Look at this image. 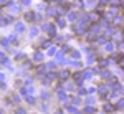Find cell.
<instances>
[{"label":"cell","mask_w":124,"mask_h":114,"mask_svg":"<svg viewBox=\"0 0 124 114\" xmlns=\"http://www.w3.org/2000/svg\"><path fill=\"white\" fill-rule=\"evenodd\" d=\"M8 7L12 8V12H15V13H17V12L20 10V7L17 5V3H13V2H10V3H8Z\"/></svg>","instance_id":"6da1fadb"},{"label":"cell","mask_w":124,"mask_h":114,"mask_svg":"<svg viewBox=\"0 0 124 114\" xmlns=\"http://www.w3.org/2000/svg\"><path fill=\"white\" fill-rule=\"evenodd\" d=\"M15 30H17V31H23V30H25V25H23V23H17V25H15Z\"/></svg>","instance_id":"7a4b0ae2"},{"label":"cell","mask_w":124,"mask_h":114,"mask_svg":"<svg viewBox=\"0 0 124 114\" xmlns=\"http://www.w3.org/2000/svg\"><path fill=\"white\" fill-rule=\"evenodd\" d=\"M35 60H37V61H41V60H43V53L37 51V53H35Z\"/></svg>","instance_id":"3957f363"},{"label":"cell","mask_w":124,"mask_h":114,"mask_svg":"<svg viewBox=\"0 0 124 114\" xmlns=\"http://www.w3.org/2000/svg\"><path fill=\"white\" fill-rule=\"evenodd\" d=\"M48 33H50V35H51V37H53V35H55V33H56V30H55V27H53V25H51V27H50V25H48Z\"/></svg>","instance_id":"277c9868"},{"label":"cell","mask_w":124,"mask_h":114,"mask_svg":"<svg viewBox=\"0 0 124 114\" xmlns=\"http://www.w3.org/2000/svg\"><path fill=\"white\" fill-rule=\"evenodd\" d=\"M85 113H86V114H93V113H94V107L88 106V107H85Z\"/></svg>","instance_id":"5b68a950"},{"label":"cell","mask_w":124,"mask_h":114,"mask_svg":"<svg viewBox=\"0 0 124 114\" xmlns=\"http://www.w3.org/2000/svg\"><path fill=\"white\" fill-rule=\"evenodd\" d=\"M99 93H101V96H106V93H108V88H106V86H101V88H99Z\"/></svg>","instance_id":"8992f818"},{"label":"cell","mask_w":124,"mask_h":114,"mask_svg":"<svg viewBox=\"0 0 124 114\" xmlns=\"http://www.w3.org/2000/svg\"><path fill=\"white\" fill-rule=\"evenodd\" d=\"M91 75H93V71H91V69H88V71H85V73H83V78H91Z\"/></svg>","instance_id":"52a82bcc"},{"label":"cell","mask_w":124,"mask_h":114,"mask_svg":"<svg viewBox=\"0 0 124 114\" xmlns=\"http://www.w3.org/2000/svg\"><path fill=\"white\" fill-rule=\"evenodd\" d=\"M27 103L28 104H35V98L33 96H27Z\"/></svg>","instance_id":"ba28073f"},{"label":"cell","mask_w":124,"mask_h":114,"mask_svg":"<svg viewBox=\"0 0 124 114\" xmlns=\"http://www.w3.org/2000/svg\"><path fill=\"white\" fill-rule=\"evenodd\" d=\"M10 20H12V18H0V25H2V27H3V25H7Z\"/></svg>","instance_id":"9c48e42d"},{"label":"cell","mask_w":124,"mask_h":114,"mask_svg":"<svg viewBox=\"0 0 124 114\" xmlns=\"http://www.w3.org/2000/svg\"><path fill=\"white\" fill-rule=\"evenodd\" d=\"M30 35H31V37H37V35H38V28H31L30 30Z\"/></svg>","instance_id":"30bf717a"},{"label":"cell","mask_w":124,"mask_h":114,"mask_svg":"<svg viewBox=\"0 0 124 114\" xmlns=\"http://www.w3.org/2000/svg\"><path fill=\"white\" fill-rule=\"evenodd\" d=\"M116 107H124V99H119L117 104H116Z\"/></svg>","instance_id":"8fae6325"},{"label":"cell","mask_w":124,"mask_h":114,"mask_svg":"<svg viewBox=\"0 0 124 114\" xmlns=\"http://www.w3.org/2000/svg\"><path fill=\"white\" fill-rule=\"evenodd\" d=\"M15 114H27V113H25V109H23V107H18V109L15 111Z\"/></svg>","instance_id":"7c38bea8"},{"label":"cell","mask_w":124,"mask_h":114,"mask_svg":"<svg viewBox=\"0 0 124 114\" xmlns=\"http://www.w3.org/2000/svg\"><path fill=\"white\" fill-rule=\"evenodd\" d=\"M113 45H111V43H106V51H113Z\"/></svg>","instance_id":"4fadbf2b"},{"label":"cell","mask_w":124,"mask_h":114,"mask_svg":"<svg viewBox=\"0 0 124 114\" xmlns=\"http://www.w3.org/2000/svg\"><path fill=\"white\" fill-rule=\"evenodd\" d=\"M113 109H114V107L111 104H104V111H113Z\"/></svg>","instance_id":"5bb4252c"},{"label":"cell","mask_w":124,"mask_h":114,"mask_svg":"<svg viewBox=\"0 0 124 114\" xmlns=\"http://www.w3.org/2000/svg\"><path fill=\"white\" fill-rule=\"evenodd\" d=\"M33 18H35V15H33L31 12H28V13H27V20H33Z\"/></svg>","instance_id":"9a60e30c"},{"label":"cell","mask_w":124,"mask_h":114,"mask_svg":"<svg viewBox=\"0 0 124 114\" xmlns=\"http://www.w3.org/2000/svg\"><path fill=\"white\" fill-rule=\"evenodd\" d=\"M78 94H79V96H81V94L85 96V94H86V91H85V88H79V89H78Z\"/></svg>","instance_id":"2e32d148"},{"label":"cell","mask_w":124,"mask_h":114,"mask_svg":"<svg viewBox=\"0 0 124 114\" xmlns=\"http://www.w3.org/2000/svg\"><path fill=\"white\" fill-rule=\"evenodd\" d=\"M68 76H70V73H68V71H63V73H61V78H63V79H66Z\"/></svg>","instance_id":"e0dca14e"},{"label":"cell","mask_w":124,"mask_h":114,"mask_svg":"<svg viewBox=\"0 0 124 114\" xmlns=\"http://www.w3.org/2000/svg\"><path fill=\"white\" fill-rule=\"evenodd\" d=\"M56 23H58V27H65V20H61V18L58 20Z\"/></svg>","instance_id":"ac0fdd59"},{"label":"cell","mask_w":124,"mask_h":114,"mask_svg":"<svg viewBox=\"0 0 124 114\" xmlns=\"http://www.w3.org/2000/svg\"><path fill=\"white\" fill-rule=\"evenodd\" d=\"M66 109H68V111H70V113H76V109H75L73 106H66Z\"/></svg>","instance_id":"d6986e66"},{"label":"cell","mask_w":124,"mask_h":114,"mask_svg":"<svg viewBox=\"0 0 124 114\" xmlns=\"http://www.w3.org/2000/svg\"><path fill=\"white\" fill-rule=\"evenodd\" d=\"M48 53H50V55H55V53H56V48H50V51H48Z\"/></svg>","instance_id":"ffe728a7"},{"label":"cell","mask_w":124,"mask_h":114,"mask_svg":"<svg viewBox=\"0 0 124 114\" xmlns=\"http://www.w3.org/2000/svg\"><path fill=\"white\" fill-rule=\"evenodd\" d=\"M71 55H73V58H79V51H73Z\"/></svg>","instance_id":"44dd1931"},{"label":"cell","mask_w":124,"mask_h":114,"mask_svg":"<svg viewBox=\"0 0 124 114\" xmlns=\"http://www.w3.org/2000/svg\"><path fill=\"white\" fill-rule=\"evenodd\" d=\"M68 18H70V20H75V18H76V15H75V13H70V15H68Z\"/></svg>","instance_id":"7402d4cb"},{"label":"cell","mask_w":124,"mask_h":114,"mask_svg":"<svg viewBox=\"0 0 124 114\" xmlns=\"http://www.w3.org/2000/svg\"><path fill=\"white\" fill-rule=\"evenodd\" d=\"M20 2H23L25 5H30V0H20Z\"/></svg>","instance_id":"603a6c76"},{"label":"cell","mask_w":124,"mask_h":114,"mask_svg":"<svg viewBox=\"0 0 124 114\" xmlns=\"http://www.w3.org/2000/svg\"><path fill=\"white\" fill-rule=\"evenodd\" d=\"M119 65H121V66L124 68V58H123V60H119Z\"/></svg>","instance_id":"cb8c5ba5"},{"label":"cell","mask_w":124,"mask_h":114,"mask_svg":"<svg viewBox=\"0 0 124 114\" xmlns=\"http://www.w3.org/2000/svg\"><path fill=\"white\" fill-rule=\"evenodd\" d=\"M0 79L3 81V79H5V75H2V73H0Z\"/></svg>","instance_id":"d4e9b609"},{"label":"cell","mask_w":124,"mask_h":114,"mask_svg":"<svg viewBox=\"0 0 124 114\" xmlns=\"http://www.w3.org/2000/svg\"><path fill=\"white\" fill-rule=\"evenodd\" d=\"M108 2H109V0H101V3H108Z\"/></svg>","instance_id":"484cf974"},{"label":"cell","mask_w":124,"mask_h":114,"mask_svg":"<svg viewBox=\"0 0 124 114\" xmlns=\"http://www.w3.org/2000/svg\"><path fill=\"white\" fill-rule=\"evenodd\" d=\"M5 2H7V0H0V3H5Z\"/></svg>","instance_id":"4316f807"},{"label":"cell","mask_w":124,"mask_h":114,"mask_svg":"<svg viewBox=\"0 0 124 114\" xmlns=\"http://www.w3.org/2000/svg\"><path fill=\"white\" fill-rule=\"evenodd\" d=\"M123 5H124V2H123Z\"/></svg>","instance_id":"83f0119b"},{"label":"cell","mask_w":124,"mask_h":114,"mask_svg":"<svg viewBox=\"0 0 124 114\" xmlns=\"http://www.w3.org/2000/svg\"><path fill=\"white\" fill-rule=\"evenodd\" d=\"M0 114H2V113H0Z\"/></svg>","instance_id":"f1b7e54d"}]
</instances>
